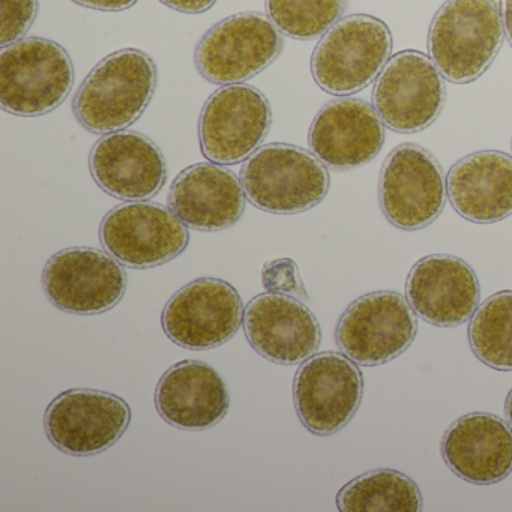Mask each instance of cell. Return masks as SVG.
Wrapping results in <instances>:
<instances>
[{
	"label": "cell",
	"mask_w": 512,
	"mask_h": 512,
	"mask_svg": "<svg viewBox=\"0 0 512 512\" xmlns=\"http://www.w3.org/2000/svg\"><path fill=\"white\" fill-rule=\"evenodd\" d=\"M157 85V64L151 56L119 50L86 77L74 98V115L94 134L124 131L148 109Z\"/></svg>",
	"instance_id": "1"
},
{
	"label": "cell",
	"mask_w": 512,
	"mask_h": 512,
	"mask_svg": "<svg viewBox=\"0 0 512 512\" xmlns=\"http://www.w3.org/2000/svg\"><path fill=\"white\" fill-rule=\"evenodd\" d=\"M503 40L496 0H446L431 22L428 50L446 80L467 85L491 67Z\"/></svg>",
	"instance_id": "2"
},
{
	"label": "cell",
	"mask_w": 512,
	"mask_h": 512,
	"mask_svg": "<svg viewBox=\"0 0 512 512\" xmlns=\"http://www.w3.org/2000/svg\"><path fill=\"white\" fill-rule=\"evenodd\" d=\"M241 181L251 205L278 215L313 209L331 185L328 169L313 152L286 143L254 152L242 167Z\"/></svg>",
	"instance_id": "3"
},
{
	"label": "cell",
	"mask_w": 512,
	"mask_h": 512,
	"mask_svg": "<svg viewBox=\"0 0 512 512\" xmlns=\"http://www.w3.org/2000/svg\"><path fill=\"white\" fill-rule=\"evenodd\" d=\"M74 86V65L61 44L25 38L0 55V106L23 118L58 109Z\"/></svg>",
	"instance_id": "4"
},
{
	"label": "cell",
	"mask_w": 512,
	"mask_h": 512,
	"mask_svg": "<svg viewBox=\"0 0 512 512\" xmlns=\"http://www.w3.org/2000/svg\"><path fill=\"white\" fill-rule=\"evenodd\" d=\"M392 52V34L376 17L355 14L332 26L317 44L311 73L319 88L347 97L382 74Z\"/></svg>",
	"instance_id": "5"
},
{
	"label": "cell",
	"mask_w": 512,
	"mask_h": 512,
	"mask_svg": "<svg viewBox=\"0 0 512 512\" xmlns=\"http://www.w3.org/2000/svg\"><path fill=\"white\" fill-rule=\"evenodd\" d=\"M283 46L265 14H235L206 32L196 49L197 70L215 85H239L274 64Z\"/></svg>",
	"instance_id": "6"
},
{
	"label": "cell",
	"mask_w": 512,
	"mask_h": 512,
	"mask_svg": "<svg viewBox=\"0 0 512 512\" xmlns=\"http://www.w3.org/2000/svg\"><path fill=\"white\" fill-rule=\"evenodd\" d=\"M418 320L406 298L391 290L368 293L344 311L337 325L341 352L362 367L394 361L415 340Z\"/></svg>",
	"instance_id": "7"
},
{
	"label": "cell",
	"mask_w": 512,
	"mask_h": 512,
	"mask_svg": "<svg viewBox=\"0 0 512 512\" xmlns=\"http://www.w3.org/2000/svg\"><path fill=\"white\" fill-rule=\"evenodd\" d=\"M272 125L268 98L248 85H227L206 101L199 121L203 155L220 166H233L259 151Z\"/></svg>",
	"instance_id": "8"
},
{
	"label": "cell",
	"mask_w": 512,
	"mask_h": 512,
	"mask_svg": "<svg viewBox=\"0 0 512 512\" xmlns=\"http://www.w3.org/2000/svg\"><path fill=\"white\" fill-rule=\"evenodd\" d=\"M445 77L433 59L404 50L389 59L377 77L373 104L386 127L413 134L434 124L446 101Z\"/></svg>",
	"instance_id": "9"
},
{
	"label": "cell",
	"mask_w": 512,
	"mask_h": 512,
	"mask_svg": "<svg viewBox=\"0 0 512 512\" xmlns=\"http://www.w3.org/2000/svg\"><path fill=\"white\" fill-rule=\"evenodd\" d=\"M446 181L436 158L421 146H398L383 163L379 199L386 220L401 230L424 229L446 203Z\"/></svg>",
	"instance_id": "10"
},
{
	"label": "cell",
	"mask_w": 512,
	"mask_h": 512,
	"mask_svg": "<svg viewBox=\"0 0 512 512\" xmlns=\"http://www.w3.org/2000/svg\"><path fill=\"white\" fill-rule=\"evenodd\" d=\"M364 379L356 362L338 352L311 356L296 371L293 401L304 427L317 436L343 430L361 406Z\"/></svg>",
	"instance_id": "11"
},
{
	"label": "cell",
	"mask_w": 512,
	"mask_h": 512,
	"mask_svg": "<svg viewBox=\"0 0 512 512\" xmlns=\"http://www.w3.org/2000/svg\"><path fill=\"white\" fill-rule=\"evenodd\" d=\"M101 244L128 268L164 265L184 253L190 242L187 224L166 206L130 202L116 206L104 217Z\"/></svg>",
	"instance_id": "12"
},
{
	"label": "cell",
	"mask_w": 512,
	"mask_h": 512,
	"mask_svg": "<svg viewBox=\"0 0 512 512\" xmlns=\"http://www.w3.org/2000/svg\"><path fill=\"white\" fill-rule=\"evenodd\" d=\"M127 272L112 254L91 247L59 251L47 262L43 289L49 301L65 313H107L127 292Z\"/></svg>",
	"instance_id": "13"
},
{
	"label": "cell",
	"mask_w": 512,
	"mask_h": 512,
	"mask_svg": "<svg viewBox=\"0 0 512 512\" xmlns=\"http://www.w3.org/2000/svg\"><path fill=\"white\" fill-rule=\"evenodd\" d=\"M130 421L127 401L97 389L62 392L44 413L50 442L73 457H91L112 448Z\"/></svg>",
	"instance_id": "14"
},
{
	"label": "cell",
	"mask_w": 512,
	"mask_h": 512,
	"mask_svg": "<svg viewBox=\"0 0 512 512\" xmlns=\"http://www.w3.org/2000/svg\"><path fill=\"white\" fill-rule=\"evenodd\" d=\"M238 290L220 278H199L175 293L161 316L167 337L190 350L215 349L244 322Z\"/></svg>",
	"instance_id": "15"
},
{
	"label": "cell",
	"mask_w": 512,
	"mask_h": 512,
	"mask_svg": "<svg viewBox=\"0 0 512 512\" xmlns=\"http://www.w3.org/2000/svg\"><path fill=\"white\" fill-rule=\"evenodd\" d=\"M244 331L257 353L275 364L307 361L322 341L319 320L292 296L262 293L248 302Z\"/></svg>",
	"instance_id": "16"
},
{
	"label": "cell",
	"mask_w": 512,
	"mask_h": 512,
	"mask_svg": "<svg viewBox=\"0 0 512 512\" xmlns=\"http://www.w3.org/2000/svg\"><path fill=\"white\" fill-rule=\"evenodd\" d=\"M89 167L101 190L127 202L152 199L167 181L163 152L149 137L134 131H118L98 140Z\"/></svg>",
	"instance_id": "17"
},
{
	"label": "cell",
	"mask_w": 512,
	"mask_h": 512,
	"mask_svg": "<svg viewBox=\"0 0 512 512\" xmlns=\"http://www.w3.org/2000/svg\"><path fill=\"white\" fill-rule=\"evenodd\" d=\"M385 143V124L373 106L356 98L326 104L310 127L308 145L325 166L352 170L370 163Z\"/></svg>",
	"instance_id": "18"
},
{
	"label": "cell",
	"mask_w": 512,
	"mask_h": 512,
	"mask_svg": "<svg viewBox=\"0 0 512 512\" xmlns=\"http://www.w3.org/2000/svg\"><path fill=\"white\" fill-rule=\"evenodd\" d=\"M406 293L422 320L442 328L466 323L481 301L475 271L449 254H431L419 260L407 277Z\"/></svg>",
	"instance_id": "19"
},
{
	"label": "cell",
	"mask_w": 512,
	"mask_h": 512,
	"mask_svg": "<svg viewBox=\"0 0 512 512\" xmlns=\"http://www.w3.org/2000/svg\"><path fill=\"white\" fill-rule=\"evenodd\" d=\"M155 407L164 421L179 430H208L229 412V389L212 365L185 359L161 377Z\"/></svg>",
	"instance_id": "20"
},
{
	"label": "cell",
	"mask_w": 512,
	"mask_h": 512,
	"mask_svg": "<svg viewBox=\"0 0 512 512\" xmlns=\"http://www.w3.org/2000/svg\"><path fill=\"white\" fill-rule=\"evenodd\" d=\"M442 455L464 481L497 484L512 472V428L493 413L461 416L443 436Z\"/></svg>",
	"instance_id": "21"
},
{
	"label": "cell",
	"mask_w": 512,
	"mask_h": 512,
	"mask_svg": "<svg viewBox=\"0 0 512 512\" xmlns=\"http://www.w3.org/2000/svg\"><path fill=\"white\" fill-rule=\"evenodd\" d=\"M242 181L220 164L200 163L179 173L170 188V209L191 229L220 232L235 226L245 211Z\"/></svg>",
	"instance_id": "22"
},
{
	"label": "cell",
	"mask_w": 512,
	"mask_h": 512,
	"mask_svg": "<svg viewBox=\"0 0 512 512\" xmlns=\"http://www.w3.org/2000/svg\"><path fill=\"white\" fill-rule=\"evenodd\" d=\"M452 208L478 224H491L512 215V157L481 151L458 161L446 178Z\"/></svg>",
	"instance_id": "23"
},
{
	"label": "cell",
	"mask_w": 512,
	"mask_h": 512,
	"mask_svg": "<svg viewBox=\"0 0 512 512\" xmlns=\"http://www.w3.org/2000/svg\"><path fill=\"white\" fill-rule=\"evenodd\" d=\"M337 505L343 512H419L422 496L409 476L377 469L344 485L337 494Z\"/></svg>",
	"instance_id": "24"
},
{
	"label": "cell",
	"mask_w": 512,
	"mask_h": 512,
	"mask_svg": "<svg viewBox=\"0 0 512 512\" xmlns=\"http://www.w3.org/2000/svg\"><path fill=\"white\" fill-rule=\"evenodd\" d=\"M469 341L479 361L494 370L512 371V290L479 305L470 322Z\"/></svg>",
	"instance_id": "25"
},
{
	"label": "cell",
	"mask_w": 512,
	"mask_h": 512,
	"mask_svg": "<svg viewBox=\"0 0 512 512\" xmlns=\"http://www.w3.org/2000/svg\"><path fill=\"white\" fill-rule=\"evenodd\" d=\"M346 8L347 0H266L269 19L278 31L301 41L323 37Z\"/></svg>",
	"instance_id": "26"
},
{
	"label": "cell",
	"mask_w": 512,
	"mask_h": 512,
	"mask_svg": "<svg viewBox=\"0 0 512 512\" xmlns=\"http://www.w3.org/2000/svg\"><path fill=\"white\" fill-rule=\"evenodd\" d=\"M0 46L23 40L38 16V0H0Z\"/></svg>",
	"instance_id": "27"
},
{
	"label": "cell",
	"mask_w": 512,
	"mask_h": 512,
	"mask_svg": "<svg viewBox=\"0 0 512 512\" xmlns=\"http://www.w3.org/2000/svg\"><path fill=\"white\" fill-rule=\"evenodd\" d=\"M166 7L185 14H202L211 10L217 0H160Z\"/></svg>",
	"instance_id": "28"
},
{
	"label": "cell",
	"mask_w": 512,
	"mask_h": 512,
	"mask_svg": "<svg viewBox=\"0 0 512 512\" xmlns=\"http://www.w3.org/2000/svg\"><path fill=\"white\" fill-rule=\"evenodd\" d=\"M80 7L91 8V10L107 11V13H118L134 7L139 0H73Z\"/></svg>",
	"instance_id": "29"
},
{
	"label": "cell",
	"mask_w": 512,
	"mask_h": 512,
	"mask_svg": "<svg viewBox=\"0 0 512 512\" xmlns=\"http://www.w3.org/2000/svg\"><path fill=\"white\" fill-rule=\"evenodd\" d=\"M500 13H502L503 28L512 47V0H500Z\"/></svg>",
	"instance_id": "30"
},
{
	"label": "cell",
	"mask_w": 512,
	"mask_h": 512,
	"mask_svg": "<svg viewBox=\"0 0 512 512\" xmlns=\"http://www.w3.org/2000/svg\"><path fill=\"white\" fill-rule=\"evenodd\" d=\"M505 413L506 419H508L509 425H511L512 428V389L508 394V398H506Z\"/></svg>",
	"instance_id": "31"
}]
</instances>
